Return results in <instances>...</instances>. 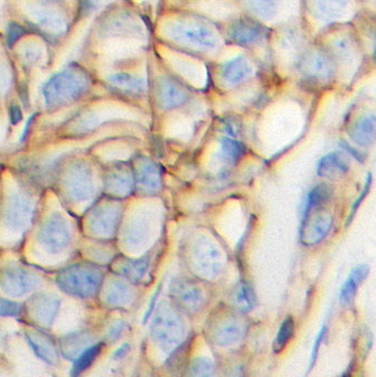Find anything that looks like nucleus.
I'll return each mask as SVG.
<instances>
[{"mask_svg": "<svg viewBox=\"0 0 376 377\" xmlns=\"http://www.w3.org/2000/svg\"><path fill=\"white\" fill-rule=\"evenodd\" d=\"M93 338L86 332L69 334L61 340V351L65 357L69 359H76L83 352L90 348Z\"/></svg>", "mask_w": 376, "mask_h": 377, "instance_id": "obj_14", "label": "nucleus"}, {"mask_svg": "<svg viewBox=\"0 0 376 377\" xmlns=\"http://www.w3.org/2000/svg\"><path fill=\"white\" fill-rule=\"evenodd\" d=\"M59 309V300L53 298H44L42 301L34 306V317L36 322L42 326L50 327L55 320Z\"/></svg>", "mask_w": 376, "mask_h": 377, "instance_id": "obj_15", "label": "nucleus"}, {"mask_svg": "<svg viewBox=\"0 0 376 377\" xmlns=\"http://www.w3.org/2000/svg\"><path fill=\"white\" fill-rule=\"evenodd\" d=\"M98 287V279L95 276H78L72 275L65 277L61 280V288L69 292L70 295L78 297H90L93 295Z\"/></svg>", "mask_w": 376, "mask_h": 377, "instance_id": "obj_10", "label": "nucleus"}, {"mask_svg": "<svg viewBox=\"0 0 376 377\" xmlns=\"http://www.w3.org/2000/svg\"><path fill=\"white\" fill-rule=\"evenodd\" d=\"M21 308L18 303H11L7 300L1 301V308H0V315L3 317H17L20 315Z\"/></svg>", "mask_w": 376, "mask_h": 377, "instance_id": "obj_27", "label": "nucleus"}, {"mask_svg": "<svg viewBox=\"0 0 376 377\" xmlns=\"http://www.w3.org/2000/svg\"><path fill=\"white\" fill-rule=\"evenodd\" d=\"M333 188L329 184H320L314 186L310 191L306 205H304V213L310 212L312 210L320 209L331 199L333 197Z\"/></svg>", "mask_w": 376, "mask_h": 377, "instance_id": "obj_16", "label": "nucleus"}, {"mask_svg": "<svg viewBox=\"0 0 376 377\" xmlns=\"http://www.w3.org/2000/svg\"><path fill=\"white\" fill-rule=\"evenodd\" d=\"M363 6L364 11L376 13V0H360Z\"/></svg>", "mask_w": 376, "mask_h": 377, "instance_id": "obj_31", "label": "nucleus"}, {"mask_svg": "<svg viewBox=\"0 0 376 377\" xmlns=\"http://www.w3.org/2000/svg\"><path fill=\"white\" fill-rule=\"evenodd\" d=\"M175 296L189 310H196L201 307L203 301L201 292L194 287H184V286L179 287L178 289H175Z\"/></svg>", "mask_w": 376, "mask_h": 377, "instance_id": "obj_20", "label": "nucleus"}, {"mask_svg": "<svg viewBox=\"0 0 376 377\" xmlns=\"http://www.w3.org/2000/svg\"><path fill=\"white\" fill-rule=\"evenodd\" d=\"M254 73L252 60L241 55L229 61L224 67V78L231 85H237L248 80Z\"/></svg>", "mask_w": 376, "mask_h": 377, "instance_id": "obj_12", "label": "nucleus"}, {"mask_svg": "<svg viewBox=\"0 0 376 377\" xmlns=\"http://www.w3.org/2000/svg\"><path fill=\"white\" fill-rule=\"evenodd\" d=\"M125 330V324L123 322L116 323L115 326H113V328L109 330V338H111L112 341H115L119 336L123 334V331Z\"/></svg>", "mask_w": 376, "mask_h": 377, "instance_id": "obj_29", "label": "nucleus"}, {"mask_svg": "<svg viewBox=\"0 0 376 377\" xmlns=\"http://www.w3.org/2000/svg\"><path fill=\"white\" fill-rule=\"evenodd\" d=\"M325 334H327V327H323V328L321 329V331H320L319 334H318L317 338H316L314 346H312L311 357H310V371H311L312 367L316 364L318 357H319L320 348H321L322 343H323Z\"/></svg>", "mask_w": 376, "mask_h": 377, "instance_id": "obj_26", "label": "nucleus"}, {"mask_svg": "<svg viewBox=\"0 0 376 377\" xmlns=\"http://www.w3.org/2000/svg\"><path fill=\"white\" fill-rule=\"evenodd\" d=\"M372 182H373V177H372L371 173H368V177H366L365 179V184H364L363 191L361 192L358 199L354 202V205H352L350 215H349L348 221H347V226L350 225V223L352 222L353 219L356 217V212H358V210L360 209L361 205L363 203L364 200H365V198L368 197V193L371 191Z\"/></svg>", "mask_w": 376, "mask_h": 377, "instance_id": "obj_25", "label": "nucleus"}, {"mask_svg": "<svg viewBox=\"0 0 376 377\" xmlns=\"http://www.w3.org/2000/svg\"><path fill=\"white\" fill-rule=\"evenodd\" d=\"M341 144H342V147L344 148V149L347 150V151H348V153H350V155H352L353 157L356 158V160H358V161L364 160V158L362 157V153H361L360 151H358V150L354 149V148L353 147H351V146L348 145L347 142H341Z\"/></svg>", "mask_w": 376, "mask_h": 377, "instance_id": "obj_30", "label": "nucleus"}, {"mask_svg": "<svg viewBox=\"0 0 376 377\" xmlns=\"http://www.w3.org/2000/svg\"><path fill=\"white\" fill-rule=\"evenodd\" d=\"M349 170V159L341 153H328L319 161L317 167L318 176L330 181L340 180Z\"/></svg>", "mask_w": 376, "mask_h": 377, "instance_id": "obj_7", "label": "nucleus"}, {"mask_svg": "<svg viewBox=\"0 0 376 377\" xmlns=\"http://www.w3.org/2000/svg\"><path fill=\"white\" fill-rule=\"evenodd\" d=\"M295 334V321L291 317L285 319L281 323L277 336H276L275 341H274V352L279 353L286 348L287 344L290 342L291 338Z\"/></svg>", "mask_w": 376, "mask_h": 377, "instance_id": "obj_21", "label": "nucleus"}, {"mask_svg": "<svg viewBox=\"0 0 376 377\" xmlns=\"http://www.w3.org/2000/svg\"><path fill=\"white\" fill-rule=\"evenodd\" d=\"M234 303L239 310L242 313H250L256 305L255 294L250 286L242 282L237 286L234 294Z\"/></svg>", "mask_w": 376, "mask_h": 377, "instance_id": "obj_19", "label": "nucleus"}, {"mask_svg": "<svg viewBox=\"0 0 376 377\" xmlns=\"http://www.w3.org/2000/svg\"><path fill=\"white\" fill-rule=\"evenodd\" d=\"M188 377H214L213 362L206 357H199L191 364Z\"/></svg>", "mask_w": 376, "mask_h": 377, "instance_id": "obj_22", "label": "nucleus"}, {"mask_svg": "<svg viewBox=\"0 0 376 377\" xmlns=\"http://www.w3.org/2000/svg\"><path fill=\"white\" fill-rule=\"evenodd\" d=\"M29 345L32 346V351L36 357L46 362L48 364L55 365L58 362V352L55 344L52 343L48 336L38 332H28L26 334Z\"/></svg>", "mask_w": 376, "mask_h": 377, "instance_id": "obj_13", "label": "nucleus"}, {"mask_svg": "<svg viewBox=\"0 0 376 377\" xmlns=\"http://www.w3.org/2000/svg\"><path fill=\"white\" fill-rule=\"evenodd\" d=\"M152 338L160 349L169 352L182 341L186 334V326L182 318L169 306L163 305L152 320Z\"/></svg>", "mask_w": 376, "mask_h": 377, "instance_id": "obj_4", "label": "nucleus"}, {"mask_svg": "<svg viewBox=\"0 0 376 377\" xmlns=\"http://www.w3.org/2000/svg\"><path fill=\"white\" fill-rule=\"evenodd\" d=\"M314 39L325 48L333 59L337 75L340 74L342 69L353 67L358 70L368 57L360 34L353 24L328 29Z\"/></svg>", "mask_w": 376, "mask_h": 377, "instance_id": "obj_2", "label": "nucleus"}, {"mask_svg": "<svg viewBox=\"0 0 376 377\" xmlns=\"http://www.w3.org/2000/svg\"><path fill=\"white\" fill-rule=\"evenodd\" d=\"M24 29L19 25H11L8 34V43L13 44L17 40L20 39V36L24 34Z\"/></svg>", "mask_w": 376, "mask_h": 377, "instance_id": "obj_28", "label": "nucleus"}, {"mask_svg": "<svg viewBox=\"0 0 376 377\" xmlns=\"http://www.w3.org/2000/svg\"><path fill=\"white\" fill-rule=\"evenodd\" d=\"M370 275V266L361 263L351 271L350 276L345 280L340 292V303L344 307H350L356 300L358 287Z\"/></svg>", "mask_w": 376, "mask_h": 377, "instance_id": "obj_9", "label": "nucleus"}, {"mask_svg": "<svg viewBox=\"0 0 376 377\" xmlns=\"http://www.w3.org/2000/svg\"><path fill=\"white\" fill-rule=\"evenodd\" d=\"M246 15L271 32L302 24V0H241Z\"/></svg>", "mask_w": 376, "mask_h": 377, "instance_id": "obj_3", "label": "nucleus"}, {"mask_svg": "<svg viewBox=\"0 0 376 377\" xmlns=\"http://www.w3.org/2000/svg\"><path fill=\"white\" fill-rule=\"evenodd\" d=\"M222 147H223V156L231 163H237L244 153L242 144L235 140L225 139Z\"/></svg>", "mask_w": 376, "mask_h": 377, "instance_id": "obj_23", "label": "nucleus"}, {"mask_svg": "<svg viewBox=\"0 0 376 377\" xmlns=\"http://www.w3.org/2000/svg\"><path fill=\"white\" fill-rule=\"evenodd\" d=\"M271 29L250 18L248 15L240 17L229 28V38L237 46L248 49L263 50L271 55Z\"/></svg>", "mask_w": 376, "mask_h": 377, "instance_id": "obj_5", "label": "nucleus"}, {"mask_svg": "<svg viewBox=\"0 0 376 377\" xmlns=\"http://www.w3.org/2000/svg\"><path fill=\"white\" fill-rule=\"evenodd\" d=\"M302 27L317 38L340 25L353 24L363 13L360 0H302Z\"/></svg>", "mask_w": 376, "mask_h": 377, "instance_id": "obj_1", "label": "nucleus"}, {"mask_svg": "<svg viewBox=\"0 0 376 377\" xmlns=\"http://www.w3.org/2000/svg\"><path fill=\"white\" fill-rule=\"evenodd\" d=\"M353 25L360 34L366 55L371 57L376 65V13L363 11Z\"/></svg>", "mask_w": 376, "mask_h": 377, "instance_id": "obj_8", "label": "nucleus"}, {"mask_svg": "<svg viewBox=\"0 0 376 377\" xmlns=\"http://www.w3.org/2000/svg\"><path fill=\"white\" fill-rule=\"evenodd\" d=\"M350 137L361 147L371 146L376 142V116L361 117L350 130Z\"/></svg>", "mask_w": 376, "mask_h": 377, "instance_id": "obj_11", "label": "nucleus"}, {"mask_svg": "<svg viewBox=\"0 0 376 377\" xmlns=\"http://www.w3.org/2000/svg\"><path fill=\"white\" fill-rule=\"evenodd\" d=\"M333 215L328 210L316 209L304 213L300 230V240L304 245L314 246L321 243L333 228Z\"/></svg>", "mask_w": 376, "mask_h": 377, "instance_id": "obj_6", "label": "nucleus"}, {"mask_svg": "<svg viewBox=\"0 0 376 377\" xmlns=\"http://www.w3.org/2000/svg\"><path fill=\"white\" fill-rule=\"evenodd\" d=\"M129 349H130L129 344H124V345H121V348H119V349L117 350L115 353H114V359H121L123 357H126V354L128 353Z\"/></svg>", "mask_w": 376, "mask_h": 377, "instance_id": "obj_32", "label": "nucleus"}, {"mask_svg": "<svg viewBox=\"0 0 376 377\" xmlns=\"http://www.w3.org/2000/svg\"><path fill=\"white\" fill-rule=\"evenodd\" d=\"M130 292L125 286H115L109 295V303L115 307H123L130 301Z\"/></svg>", "mask_w": 376, "mask_h": 377, "instance_id": "obj_24", "label": "nucleus"}, {"mask_svg": "<svg viewBox=\"0 0 376 377\" xmlns=\"http://www.w3.org/2000/svg\"><path fill=\"white\" fill-rule=\"evenodd\" d=\"M243 336V329L240 323L229 321L220 327L215 334V342L221 346H229L240 341Z\"/></svg>", "mask_w": 376, "mask_h": 377, "instance_id": "obj_17", "label": "nucleus"}, {"mask_svg": "<svg viewBox=\"0 0 376 377\" xmlns=\"http://www.w3.org/2000/svg\"><path fill=\"white\" fill-rule=\"evenodd\" d=\"M103 343L93 344L88 349L83 352L78 359H75L72 371H71V377H79L86 369H88L90 365L93 364L96 357L101 353Z\"/></svg>", "mask_w": 376, "mask_h": 377, "instance_id": "obj_18", "label": "nucleus"}]
</instances>
